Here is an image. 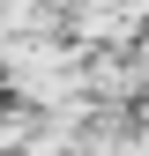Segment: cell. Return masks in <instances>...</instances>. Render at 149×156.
Instances as JSON below:
<instances>
[{
  "label": "cell",
  "mask_w": 149,
  "mask_h": 156,
  "mask_svg": "<svg viewBox=\"0 0 149 156\" xmlns=\"http://www.w3.org/2000/svg\"><path fill=\"white\" fill-rule=\"evenodd\" d=\"M142 126H149V104H142Z\"/></svg>",
  "instance_id": "cell-1"
}]
</instances>
